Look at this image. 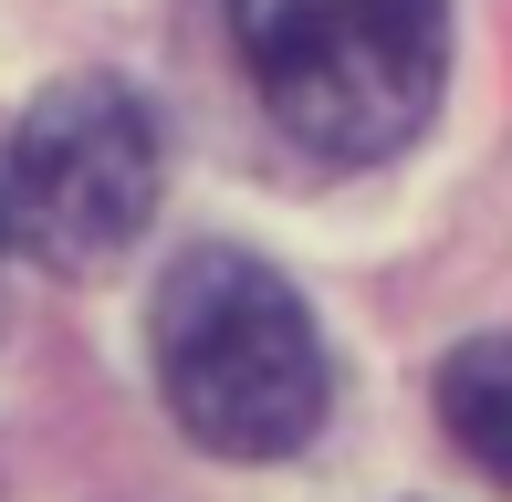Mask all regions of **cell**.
Wrapping results in <instances>:
<instances>
[{
	"label": "cell",
	"instance_id": "obj_2",
	"mask_svg": "<svg viewBox=\"0 0 512 502\" xmlns=\"http://www.w3.org/2000/svg\"><path fill=\"white\" fill-rule=\"evenodd\" d=\"M230 42L272 126L314 157H398L450 74L439 0H230Z\"/></svg>",
	"mask_w": 512,
	"mask_h": 502
},
{
	"label": "cell",
	"instance_id": "obj_4",
	"mask_svg": "<svg viewBox=\"0 0 512 502\" xmlns=\"http://www.w3.org/2000/svg\"><path fill=\"white\" fill-rule=\"evenodd\" d=\"M439 408H450L460 450L481 471H512V356L502 346H460L450 377H439Z\"/></svg>",
	"mask_w": 512,
	"mask_h": 502
},
{
	"label": "cell",
	"instance_id": "obj_3",
	"mask_svg": "<svg viewBox=\"0 0 512 502\" xmlns=\"http://www.w3.org/2000/svg\"><path fill=\"white\" fill-rule=\"evenodd\" d=\"M157 210V126L115 74H74L21 105L0 147V231L32 241L42 262L95 272L115 262Z\"/></svg>",
	"mask_w": 512,
	"mask_h": 502
},
{
	"label": "cell",
	"instance_id": "obj_1",
	"mask_svg": "<svg viewBox=\"0 0 512 502\" xmlns=\"http://www.w3.org/2000/svg\"><path fill=\"white\" fill-rule=\"evenodd\" d=\"M157 398L209 461H293L335 398L304 293L251 251H178L157 283Z\"/></svg>",
	"mask_w": 512,
	"mask_h": 502
},
{
	"label": "cell",
	"instance_id": "obj_5",
	"mask_svg": "<svg viewBox=\"0 0 512 502\" xmlns=\"http://www.w3.org/2000/svg\"><path fill=\"white\" fill-rule=\"evenodd\" d=\"M0 241H11V231H0Z\"/></svg>",
	"mask_w": 512,
	"mask_h": 502
}]
</instances>
